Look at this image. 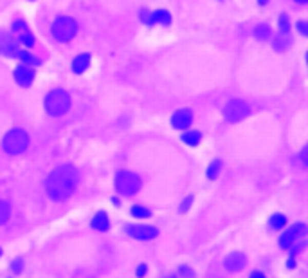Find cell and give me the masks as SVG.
<instances>
[{
	"label": "cell",
	"instance_id": "cell-1",
	"mask_svg": "<svg viewBox=\"0 0 308 278\" xmlns=\"http://www.w3.org/2000/svg\"><path fill=\"white\" fill-rule=\"evenodd\" d=\"M78 179H80V175H78L76 168L70 166V164H62V166L54 168L49 174L47 184H45L47 195L52 200H58V202L69 199L76 190Z\"/></svg>",
	"mask_w": 308,
	"mask_h": 278
},
{
	"label": "cell",
	"instance_id": "cell-2",
	"mask_svg": "<svg viewBox=\"0 0 308 278\" xmlns=\"http://www.w3.org/2000/svg\"><path fill=\"white\" fill-rule=\"evenodd\" d=\"M2 146L9 156H18V154L26 152V149L29 146V136L22 128H13L6 134Z\"/></svg>",
	"mask_w": 308,
	"mask_h": 278
},
{
	"label": "cell",
	"instance_id": "cell-3",
	"mask_svg": "<svg viewBox=\"0 0 308 278\" xmlns=\"http://www.w3.org/2000/svg\"><path fill=\"white\" fill-rule=\"evenodd\" d=\"M70 107V98L65 90H51L45 98V108L51 116H63Z\"/></svg>",
	"mask_w": 308,
	"mask_h": 278
},
{
	"label": "cell",
	"instance_id": "cell-4",
	"mask_svg": "<svg viewBox=\"0 0 308 278\" xmlns=\"http://www.w3.org/2000/svg\"><path fill=\"white\" fill-rule=\"evenodd\" d=\"M116 188L123 195H133L141 190V177L133 172H119L116 177Z\"/></svg>",
	"mask_w": 308,
	"mask_h": 278
},
{
	"label": "cell",
	"instance_id": "cell-5",
	"mask_svg": "<svg viewBox=\"0 0 308 278\" xmlns=\"http://www.w3.org/2000/svg\"><path fill=\"white\" fill-rule=\"evenodd\" d=\"M78 31V24L70 16H60L52 24V34L58 42H70Z\"/></svg>",
	"mask_w": 308,
	"mask_h": 278
},
{
	"label": "cell",
	"instance_id": "cell-6",
	"mask_svg": "<svg viewBox=\"0 0 308 278\" xmlns=\"http://www.w3.org/2000/svg\"><path fill=\"white\" fill-rule=\"evenodd\" d=\"M249 114H251L249 105L242 100L229 101L224 108V116H225V119H229V121H242V119H245Z\"/></svg>",
	"mask_w": 308,
	"mask_h": 278
},
{
	"label": "cell",
	"instance_id": "cell-7",
	"mask_svg": "<svg viewBox=\"0 0 308 278\" xmlns=\"http://www.w3.org/2000/svg\"><path fill=\"white\" fill-rule=\"evenodd\" d=\"M304 233H306V224L304 223L294 224V226H290L288 230L279 237V246H281L283 249H288L290 246L296 244V242L299 240Z\"/></svg>",
	"mask_w": 308,
	"mask_h": 278
},
{
	"label": "cell",
	"instance_id": "cell-8",
	"mask_svg": "<svg viewBox=\"0 0 308 278\" xmlns=\"http://www.w3.org/2000/svg\"><path fill=\"white\" fill-rule=\"evenodd\" d=\"M126 233L130 237L137 238V240H151L159 235V230L153 226H144V224H137V226H126Z\"/></svg>",
	"mask_w": 308,
	"mask_h": 278
},
{
	"label": "cell",
	"instance_id": "cell-9",
	"mask_svg": "<svg viewBox=\"0 0 308 278\" xmlns=\"http://www.w3.org/2000/svg\"><path fill=\"white\" fill-rule=\"evenodd\" d=\"M141 20H143L144 24H148V26H151V24L168 26V24L171 22V16H169V13L164 11V9H157V11L153 13H150L148 9H143V11H141Z\"/></svg>",
	"mask_w": 308,
	"mask_h": 278
},
{
	"label": "cell",
	"instance_id": "cell-10",
	"mask_svg": "<svg viewBox=\"0 0 308 278\" xmlns=\"http://www.w3.org/2000/svg\"><path fill=\"white\" fill-rule=\"evenodd\" d=\"M224 264H225V269L236 273V271H242L243 267L247 266V256L243 255V253H240V251L229 253V255L225 256Z\"/></svg>",
	"mask_w": 308,
	"mask_h": 278
},
{
	"label": "cell",
	"instance_id": "cell-11",
	"mask_svg": "<svg viewBox=\"0 0 308 278\" xmlns=\"http://www.w3.org/2000/svg\"><path fill=\"white\" fill-rule=\"evenodd\" d=\"M18 51H20L18 45H16V42L9 34L0 33V54L9 56V58H16Z\"/></svg>",
	"mask_w": 308,
	"mask_h": 278
},
{
	"label": "cell",
	"instance_id": "cell-12",
	"mask_svg": "<svg viewBox=\"0 0 308 278\" xmlns=\"http://www.w3.org/2000/svg\"><path fill=\"white\" fill-rule=\"evenodd\" d=\"M191 119H193V116H191L189 108H180L179 112H175V114H173L171 125L175 126V128H179V130H184V128H187V126L191 125Z\"/></svg>",
	"mask_w": 308,
	"mask_h": 278
},
{
	"label": "cell",
	"instance_id": "cell-13",
	"mask_svg": "<svg viewBox=\"0 0 308 278\" xmlns=\"http://www.w3.org/2000/svg\"><path fill=\"white\" fill-rule=\"evenodd\" d=\"M15 78L22 87H29L31 83H33V80H34V71L31 69V67H27V65H20V67H16Z\"/></svg>",
	"mask_w": 308,
	"mask_h": 278
},
{
	"label": "cell",
	"instance_id": "cell-14",
	"mask_svg": "<svg viewBox=\"0 0 308 278\" xmlns=\"http://www.w3.org/2000/svg\"><path fill=\"white\" fill-rule=\"evenodd\" d=\"M92 228H94L95 231H107L108 228H110V223H108V217L105 212H98L94 215V219H92Z\"/></svg>",
	"mask_w": 308,
	"mask_h": 278
},
{
	"label": "cell",
	"instance_id": "cell-15",
	"mask_svg": "<svg viewBox=\"0 0 308 278\" xmlns=\"http://www.w3.org/2000/svg\"><path fill=\"white\" fill-rule=\"evenodd\" d=\"M88 63H90V56H88V54L76 56V58H74V62H72V71L76 72V75H81V72L87 71Z\"/></svg>",
	"mask_w": 308,
	"mask_h": 278
},
{
	"label": "cell",
	"instance_id": "cell-16",
	"mask_svg": "<svg viewBox=\"0 0 308 278\" xmlns=\"http://www.w3.org/2000/svg\"><path fill=\"white\" fill-rule=\"evenodd\" d=\"M200 139H202V134L198 132V130H187V132L182 134V141L186 143V145L195 146L200 143Z\"/></svg>",
	"mask_w": 308,
	"mask_h": 278
},
{
	"label": "cell",
	"instance_id": "cell-17",
	"mask_svg": "<svg viewBox=\"0 0 308 278\" xmlns=\"http://www.w3.org/2000/svg\"><path fill=\"white\" fill-rule=\"evenodd\" d=\"M285 224H286L285 215H279V213L272 215L271 220H268V226H271V230H274V231H279L281 228H285Z\"/></svg>",
	"mask_w": 308,
	"mask_h": 278
},
{
	"label": "cell",
	"instance_id": "cell-18",
	"mask_svg": "<svg viewBox=\"0 0 308 278\" xmlns=\"http://www.w3.org/2000/svg\"><path fill=\"white\" fill-rule=\"evenodd\" d=\"M16 58H18L20 62L26 63V65H40V60H38L36 56L31 54V52H27V51H18Z\"/></svg>",
	"mask_w": 308,
	"mask_h": 278
},
{
	"label": "cell",
	"instance_id": "cell-19",
	"mask_svg": "<svg viewBox=\"0 0 308 278\" xmlns=\"http://www.w3.org/2000/svg\"><path fill=\"white\" fill-rule=\"evenodd\" d=\"M288 45H290L288 33H279V36L274 40V49H276V51H285Z\"/></svg>",
	"mask_w": 308,
	"mask_h": 278
},
{
	"label": "cell",
	"instance_id": "cell-20",
	"mask_svg": "<svg viewBox=\"0 0 308 278\" xmlns=\"http://www.w3.org/2000/svg\"><path fill=\"white\" fill-rule=\"evenodd\" d=\"M9 217H11V206L6 200H0V226L8 223Z\"/></svg>",
	"mask_w": 308,
	"mask_h": 278
},
{
	"label": "cell",
	"instance_id": "cell-21",
	"mask_svg": "<svg viewBox=\"0 0 308 278\" xmlns=\"http://www.w3.org/2000/svg\"><path fill=\"white\" fill-rule=\"evenodd\" d=\"M130 213H132V217H136V219H148V217L151 215L150 210L144 208V206H132Z\"/></svg>",
	"mask_w": 308,
	"mask_h": 278
},
{
	"label": "cell",
	"instance_id": "cell-22",
	"mask_svg": "<svg viewBox=\"0 0 308 278\" xmlns=\"http://www.w3.org/2000/svg\"><path fill=\"white\" fill-rule=\"evenodd\" d=\"M220 168H222V161H218V159L213 161V163L209 164V168H207V177H209L211 181H215L218 172H220Z\"/></svg>",
	"mask_w": 308,
	"mask_h": 278
},
{
	"label": "cell",
	"instance_id": "cell-23",
	"mask_svg": "<svg viewBox=\"0 0 308 278\" xmlns=\"http://www.w3.org/2000/svg\"><path fill=\"white\" fill-rule=\"evenodd\" d=\"M254 34H256V38L263 40V38H267L268 34H271V27H268L267 24H258L256 29H254Z\"/></svg>",
	"mask_w": 308,
	"mask_h": 278
},
{
	"label": "cell",
	"instance_id": "cell-24",
	"mask_svg": "<svg viewBox=\"0 0 308 278\" xmlns=\"http://www.w3.org/2000/svg\"><path fill=\"white\" fill-rule=\"evenodd\" d=\"M18 42H22V44L27 45V47H33L34 45V38H33V34H29V33H20Z\"/></svg>",
	"mask_w": 308,
	"mask_h": 278
},
{
	"label": "cell",
	"instance_id": "cell-25",
	"mask_svg": "<svg viewBox=\"0 0 308 278\" xmlns=\"http://www.w3.org/2000/svg\"><path fill=\"white\" fill-rule=\"evenodd\" d=\"M288 29H290V24H288V16L283 13L281 16H279V31L281 33H288Z\"/></svg>",
	"mask_w": 308,
	"mask_h": 278
},
{
	"label": "cell",
	"instance_id": "cell-26",
	"mask_svg": "<svg viewBox=\"0 0 308 278\" xmlns=\"http://www.w3.org/2000/svg\"><path fill=\"white\" fill-rule=\"evenodd\" d=\"M179 276H182V278H195V271L189 269L187 266H180L179 267Z\"/></svg>",
	"mask_w": 308,
	"mask_h": 278
},
{
	"label": "cell",
	"instance_id": "cell-27",
	"mask_svg": "<svg viewBox=\"0 0 308 278\" xmlns=\"http://www.w3.org/2000/svg\"><path fill=\"white\" fill-rule=\"evenodd\" d=\"M22 269H24V262H22V258H15V260H13V264H11V271H13V273L18 274Z\"/></svg>",
	"mask_w": 308,
	"mask_h": 278
},
{
	"label": "cell",
	"instance_id": "cell-28",
	"mask_svg": "<svg viewBox=\"0 0 308 278\" xmlns=\"http://www.w3.org/2000/svg\"><path fill=\"white\" fill-rule=\"evenodd\" d=\"M191 202H193V197L189 195V197H187V199L182 202V206H180V212H182V213H184V212H187V208L191 206Z\"/></svg>",
	"mask_w": 308,
	"mask_h": 278
},
{
	"label": "cell",
	"instance_id": "cell-29",
	"mask_svg": "<svg viewBox=\"0 0 308 278\" xmlns=\"http://www.w3.org/2000/svg\"><path fill=\"white\" fill-rule=\"evenodd\" d=\"M290 248H292V251H290V255L294 256V255H297V253H299L301 249L304 248V242H299V244H297V246H294V244H292V246H290Z\"/></svg>",
	"mask_w": 308,
	"mask_h": 278
},
{
	"label": "cell",
	"instance_id": "cell-30",
	"mask_svg": "<svg viewBox=\"0 0 308 278\" xmlns=\"http://www.w3.org/2000/svg\"><path fill=\"white\" fill-rule=\"evenodd\" d=\"M146 269H148V267H146V264H141V266L137 267L136 274H137V276H139V278H143L144 274H146Z\"/></svg>",
	"mask_w": 308,
	"mask_h": 278
},
{
	"label": "cell",
	"instance_id": "cell-31",
	"mask_svg": "<svg viewBox=\"0 0 308 278\" xmlns=\"http://www.w3.org/2000/svg\"><path fill=\"white\" fill-rule=\"evenodd\" d=\"M13 29H15V31H26V24H24V22H15Z\"/></svg>",
	"mask_w": 308,
	"mask_h": 278
},
{
	"label": "cell",
	"instance_id": "cell-32",
	"mask_svg": "<svg viewBox=\"0 0 308 278\" xmlns=\"http://www.w3.org/2000/svg\"><path fill=\"white\" fill-rule=\"evenodd\" d=\"M297 27H299L301 34H308V29H306V22H299V24H297Z\"/></svg>",
	"mask_w": 308,
	"mask_h": 278
},
{
	"label": "cell",
	"instance_id": "cell-33",
	"mask_svg": "<svg viewBox=\"0 0 308 278\" xmlns=\"http://www.w3.org/2000/svg\"><path fill=\"white\" fill-rule=\"evenodd\" d=\"M249 278H267V276H265L261 271H253V273L249 274Z\"/></svg>",
	"mask_w": 308,
	"mask_h": 278
},
{
	"label": "cell",
	"instance_id": "cell-34",
	"mask_svg": "<svg viewBox=\"0 0 308 278\" xmlns=\"http://www.w3.org/2000/svg\"><path fill=\"white\" fill-rule=\"evenodd\" d=\"M286 266H288V267H296V260H294V258H290L288 262H286Z\"/></svg>",
	"mask_w": 308,
	"mask_h": 278
},
{
	"label": "cell",
	"instance_id": "cell-35",
	"mask_svg": "<svg viewBox=\"0 0 308 278\" xmlns=\"http://www.w3.org/2000/svg\"><path fill=\"white\" fill-rule=\"evenodd\" d=\"M258 2H260V4H267L268 0H258Z\"/></svg>",
	"mask_w": 308,
	"mask_h": 278
},
{
	"label": "cell",
	"instance_id": "cell-36",
	"mask_svg": "<svg viewBox=\"0 0 308 278\" xmlns=\"http://www.w3.org/2000/svg\"><path fill=\"white\" fill-rule=\"evenodd\" d=\"M296 2H299V4H304V2H308V0H296Z\"/></svg>",
	"mask_w": 308,
	"mask_h": 278
},
{
	"label": "cell",
	"instance_id": "cell-37",
	"mask_svg": "<svg viewBox=\"0 0 308 278\" xmlns=\"http://www.w3.org/2000/svg\"><path fill=\"white\" fill-rule=\"evenodd\" d=\"M0 256H2V248H0Z\"/></svg>",
	"mask_w": 308,
	"mask_h": 278
},
{
	"label": "cell",
	"instance_id": "cell-38",
	"mask_svg": "<svg viewBox=\"0 0 308 278\" xmlns=\"http://www.w3.org/2000/svg\"><path fill=\"white\" fill-rule=\"evenodd\" d=\"M168 278H177V276H173V274H171V276H168Z\"/></svg>",
	"mask_w": 308,
	"mask_h": 278
}]
</instances>
